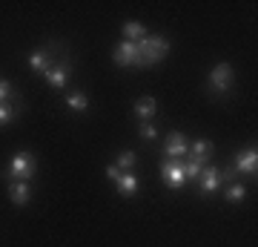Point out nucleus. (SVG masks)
Returning <instances> with one entry per match:
<instances>
[{
	"label": "nucleus",
	"mask_w": 258,
	"mask_h": 247,
	"mask_svg": "<svg viewBox=\"0 0 258 247\" xmlns=\"http://www.w3.org/2000/svg\"><path fill=\"white\" fill-rule=\"evenodd\" d=\"M158 112V104H155V98H141V101H135V115H138L141 121H149L152 115Z\"/></svg>",
	"instance_id": "f8f14e48"
},
{
	"label": "nucleus",
	"mask_w": 258,
	"mask_h": 247,
	"mask_svg": "<svg viewBox=\"0 0 258 247\" xmlns=\"http://www.w3.org/2000/svg\"><path fill=\"white\" fill-rule=\"evenodd\" d=\"M120 170V173H129V170H132V167H135V153H120V158H118V164H115Z\"/></svg>",
	"instance_id": "6ab92c4d"
},
{
	"label": "nucleus",
	"mask_w": 258,
	"mask_h": 247,
	"mask_svg": "<svg viewBox=\"0 0 258 247\" xmlns=\"http://www.w3.org/2000/svg\"><path fill=\"white\" fill-rule=\"evenodd\" d=\"M9 199L18 207H23V204H29V199H32V190H29V181H12L9 184Z\"/></svg>",
	"instance_id": "9b49d317"
},
{
	"label": "nucleus",
	"mask_w": 258,
	"mask_h": 247,
	"mask_svg": "<svg viewBox=\"0 0 258 247\" xmlns=\"http://www.w3.org/2000/svg\"><path fill=\"white\" fill-rule=\"evenodd\" d=\"M106 175H109L112 181H118V178H120V170H118L115 164H112V167H106Z\"/></svg>",
	"instance_id": "5701e85b"
},
{
	"label": "nucleus",
	"mask_w": 258,
	"mask_h": 247,
	"mask_svg": "<svg viewBox=\"0 0 258 247\" xmlns=\"http://www.w3.org/2000/svg\"><path fill=\"white\" fill-rule=\"evenodd\" d=\"M181 164H184V175H186V181H189V178H198V175H201V170H204V161H198V158H186V161H181Z\"/></svg>",
	"instance_id": "f3484780"
},
{
	"label": "nucleus",
	"mask_w": 258,
	"mask_h": 247,
	"mask_svg": "<svg viewBox=\"0 0 258 247\" xmlns=\"http://www.w3.org/2000/svg\"><path fill=\"white\" fill-rule=\"evenodd\" d=\"M37 170V161L32 153H18V156H12L9 167H6V178L12 181H29Z\"/></svg>",
	"instance_id": "f03ea898"
},
{
	"label": "nucleus",
	"mask_w": 258,
	"mask_h": 247,
	"mask_svg": "<svg viewBox=\"0 0 258 247\" xmlns=\"http://www.w3.org/2000/svg\"><path fill=\"white\" fill-rule=\"evenodd\" d=\"M164 153L169 156V161H181L184 156H189V141L184 138V132H169L164 144Z\"/></svg>",
	"instance_id": "39448f33"
},
{
	"label": "nucleus",
	"mask_w": 258,
	"mask_h": 247,
	"mask_svg": "<svg viewBox=\"0 0 258 247\" xmlns=\"http://www.w3.org/2000/svg\"><path fill=\"white\" fill-rule=\"evenodd\" d=\"M29 66H32L35 72H46L49 69V52H43V49L32 52V55H29Z\"/></svg>",
	"instance_id": "2eb2a0df"
},
{
	"label": "nucleus",
	"mask_w": 258,
	"mask_h": 247,
	"mask_svg": "<svg viewBox=\"0 0 258 247\" xmlns=\"http://www.w3.org/2000/svg\"><path fill=\"white\" fill-rule=\"evenodd\" d=\"M221 181H224V175H221L218 167H204L201 175H198V187H201V192H215Z\"/></svg>",
	"instance_id": "1a4fd4ad"
},
{
	"label": "nucleus",
	"mask_w": 258,
	"mask_h": 247,
	"mask_svg": "<svg viewBox=\"0 0 258 247\" xmlns=\"http://www.w3.org/2000/svg\"><path fill=\"white\" fill-rule=\"evenodd\" d=\"M232 81H235V69H232L230 64H215L210 72V86L212 92H227L232 86Z\"/></svg>",
	"instance_id": "7ed1b4c3"
},
{
	"label": "nucleus",
	"mask_w": 258,
	"mask_h": 247,
	"mask_svg": "<svg viewBox=\"0 0 258 247\" xmlns=\"http://www.w3.org/2000/svg\"><path fill=\"white\" fill-rule=\"evenodd\" d=\"M210 153H212V144H210V141H195V144H189V156L198 158V161H204V164H207Z\"/></svg>",
	"instance_id": "dca6fc26"
},
{
	"label": "nucleus",
	"mask_w": 258,
	"mask_h": 247,
	"mask_svg": "<svg viewBox=\"0 0 258 247\" xmlns=\"http://www.w3.org/2000/svg\"><path fill=\"white\" fill-rule=\"evenodd\" d=\"M244 195H247V187H244V184H230V190H227V202L238 204V202H244Z\"/></svg>",
	"instance_id": "a211bd4d"
},
{
	"label": "nucleus",
	"mask_w": 258,
	"mask_h": 247,
	"mask_svg": "<svg viewBox=\"0 0 258 247\" xmlns=\"http://www.w3.org/2000/svg\"><path fill=\"white\" fill-rule=\"evenodd\" d=\"M161 178H164V184L166 187H172V190L184 187L186 184L184 164H181V161H164V164H161Z\"/></svg>",
	"instance_id": "20e7f679"
},
{
	"label": "nucleus",
	"mask_w": 258,
	"mask_h": 247,
	"mask_svg": "<svg viewBox=\"0 0 258 247\" xmlns=\"http://www.w3.org/2000/svg\"><path fill=\"white\" fill-rule=\"evenodd\" d=\"M232 173H241V175H255L258 173V153H255V146H252V150H241L238 156H235Z\"/></svg>",
	"instance_id": "423d86ee"
},
{
	"label": "nucleus",
	"mask_w": 258,
	"mask_h": 247,
	"mask_svg": "<svg viewBox=\"0 0 258 247\" xmlns=\"http://www.w3.org/2000/svg\"><path fill=\"white\" fill-rule=\"evenodd\" d=\"M155 135H158V129L152 127V124H144V127H141V138H144V141H155Z\"/></svg>",
	"instance_id": "412c9836"
},
{
	"label": "nucleus",
	"mask_w": 258,
	"mask_h": 247,
	"mask_svg": "<svg viewBox=\"0 0 258 247\" xmlns=\"http://www.w3.org/2000/svg\"><path fill=\"white\" fill-rule=\"evenodd\" d=\"M69 72H72V64L69 61H60V64H55V66H49L46 72V81L55 86V89H63L66 86V78H69Z\"/></svg>",
	"instance_id": "6e6552de"
},
{
	"label": "nucleus",
	"mask_w": 258,
	"mask_h": 247,
	"mask_svg": "<svg viewBox=\"0 0 258 247\" xmlns=\"http://www.w3.org/2000/svg\"><path fill=\"white\" fill-rule=\"evenodd\" d=\"M115 187H118V192L123 195V199H132L135 192H138V175L135 173H120V178L115 181Z\"/></svg>",
	"instance_id": "9d476101"
},
{
	"label": "nucleus",
	"mask_w": 258,
	"mask_h": 247,
	"mask_svg": "<svg viewBox=\"0 0 258 247\" xmlns=\"http://www.w3.org/2000/svg\"><path fill=\"white\" fill-rule=\"evenodd\" d=\"M115 64L118 66H141V55H138V46L129 43V40H120L118 49H115Z\"/></svg>",
	"instance_id": "0eeeda50"
},
{
	"label": "nucleus",
	"mask_w": 258,
	"mask_h": 247,
	"mask_svg": "<svg viewBox=\"0 0 258 247\" xmlns=\"http://www.w3.org/2000/svg\"><path fill=\"white\" fill-rule=\"evenodd\" d=\"M123 37H126L129 43H141V40L147 37V29H144V23L129 20V23H123Z\"/></svg>",
	"instance_id": "ddd939ff"
},
{
	"label": "nucleus",
	"mask_w": 258,
	"mask_h": 247,
	"mask_svg": "<svg viewBox=\"0 0 258 247\" xmlns=\"http://www.w3.org/2000/svg\"><path fill=\"white\" fill-rule=\"evenodd\" d=\"M135 46H138V55H141V66H152L169 55V40L161 35H147Z\"/></svg>",
	"instance_id": "f257e3e1"
},
{
	"label": "nucleus",
	"mask_w": 258,
	"mask_h": 247,
	"mask_svg": "<svg viewBox=\"0 0 258 247\" xmlns=\"http://www.w3.org/2000/svg\"><path fill=\"white\" fill-rule=\"evenodd\" d=\"M66 107L72 112H86L89 110V98H86L83 92H69V95H66Z\"/></svg>",
	"instance_id": "4468645a"
},
{
	"label": "nucleus",
	"mask_w": 258,
	"mask_h": 247,
	"mask_svg": "<svg viewBox=\"0 0 258 247\" xmlns=\"http://www.w3.org/2000/svg\"><path fill=\"white\" fill-rule=\"evenodd\" d=\"M12 118H15V107H12V104H0V127L9 124Z\"/></svg>",
	"instance_id": "aec40b11"
},
{
	"label": "nucleus",
	"mask_w": 258,
	"mask_h": 247,
	"mask_svg": "<svg viewBox=\"0 0 258 247\" xmlns=\"http://www.w3.org/2000/svg\"><path fill=\"white\" fill-rule=\"evenodd\" d=\"M9 98H12V83L0 81V104H9Z\"/></svg>",
	"instance_id": "4be33fe9"
}]
</instances>
